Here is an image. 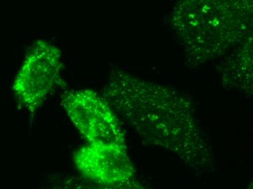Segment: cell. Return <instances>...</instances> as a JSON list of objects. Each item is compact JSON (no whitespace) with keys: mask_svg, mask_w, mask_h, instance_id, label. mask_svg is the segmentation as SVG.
<instances>
[{"mask_svg":"<svg viewBox=\"0 0 253 189\" xmlns=\"http://www.w3.org/2000/svg\"><path fill=\"white\" fill-rule=\"evenodd\" d=\"M103 96L143 139L175 153L197 173L215 169V155L191 103L176 90L114 71Z\"/></svg>","mask_w":253,"mask_h":189,"instance_id":"cell-1","label":"cell"},{"mask_svg":"<svg viewBox=\"0 0 253 189\" xmlns=\"http://www.w3.org/2000/svg\"><path fill=\"white\" fill-rule=\"evenodd\" d=\"M253 0H178L169 24L196 69L223 56L253 35Z\"/></svg>","mask_w":253,"mask_h":189,"instance_id":"cell-2","label":"cell"},{"mask_svg":"<svg viewBox=\"0 0 253 189\" xmlns=\"http://www.w3.org/2000/svg\"><path fill=\"white\" fill-rule=\"evenodd\" d=\"M61 52L55 44L37 41L26 53L13 81V90L20 104L35 112L61 82Z\"/></svg>","mask_w":253,"mask_h":189,"instance_id":"cell-3","label":"cell"},{"mask_svg":"<svg viewBox=\"0 0 253 189\" xmlns=\"http://www.w3.org/2000/svg\"><path fill=\"white\" fill-rule=\"evenodd\" d=\"M62 105L70 120L88 143L126 146L117 113L103 95L91 89L72 90L63 95Z\"/></svg>","mask_w":253,"mask_h":189,"instance_id":"cell-4","label":"cell"},{"mask_svg":"<svg viewBox=\"0 0 253 189\" xmlns=\"http://www.w3.org/2000/svg\"><path fill=\"white\" fill-rule=\"evenodd\" d=\"M73 162L82 176L105 187L126 185L135 175L126 146L88 143L73 153Z\"/></svg>","mask_w":253,"mask_h":189,"instance_id":"cell-5","label":"cell"},{"mask_svg":"<svg viewBox=\"0 0 253 189\" xmlns=\"http://www.w3.org/2000/svg\"><path fill=\"white\" fill-rule=\"evenodd\" d=\"M223 81L233 88L253 90V35L239 44L222 68Z\"/></svg>","mask_w":253,"mask_h":189,"instance_id":"cell-6","label":"cell"}]
</instances>
